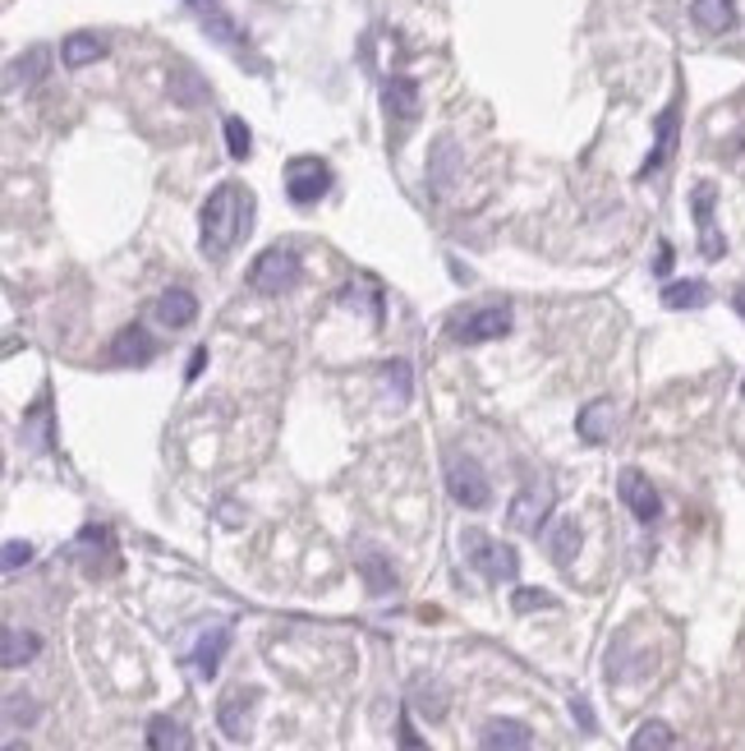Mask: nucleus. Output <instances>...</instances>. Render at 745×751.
<instances>
[{
    "instance_id": "obj_34",
    "label": "nucleus",
    "mask_w": 745,
    "mask_h": 751,
    "mask_svg": "<svg viewBox=\"0 0 745 751\" xmlns=\"http://www.w3.org/2000/svg\"><path fill=\"white\" fill-rule=\"evenodd\" d=\"M203 364H207V346H199V351H193V360H189V378H199V374H203Z\"/></svg>"
},
{
    "instance_id": "obj_11",
    "label": "nucleus",
    "mask_w": 745,
    "mask_h": 751,
    "mask_svg": "<svg viewBox=\"0 0 745 751\" xmlns=\"http://www.w3.org/2000/svg\"><path fill=\"white\" fill-rule=\"evenodd\" d=\"M152 314L162 327H171V333H185V327L199 318V300H193V291H185V286H171V291L156 296Z\"/></svg>"
},
{
    "instance_id": "obj_30",
    "label": "nucleus",
    "mask_w": 745,
    "mask_h": 751,
    "mask_svg": "<svg viewBox=\"0 0 745 751\" xmlns=\"http://www.w3.org/2000/svg\"><path fill=\"white\" fill-rule=\"evenodd\" d=\"M512 604H516V613H534V609H557V600L547 590H516L512 594Z\"/></svg>"
},
{
    "instance_id": "obj_23",
    "label": "nucleus",
    "mask_w": 745,
    "mask_h": 751,
    "mask_svg": "<svg viewBox=\"0 0 745 751\" xmlns=\"http://www.w3.org/2000/svg\"><path fill=\"white\" fill-rule=\"evenodd\" d=\"M0 664L5 668H18V664H28L37 650H42V637H33V631H14V627H5V637H0Z\"/></svg>"
},
{
    "instance_id": "obj_3",
    "label": "nucleus",
    "mask_w": 745,
    "mask_h": 751,
    "mask_svg": "<svg viewBox=\"0 0 745 751\" xmlns=\"http://www.w3.org/2000/svg\"><path fill=\"white\" fill-rule=\"evenodd\" d=\"M295 281H300V249L295 245H272L249 267V286L258 296H281Z\"/></svg>"
},
{
    "instance_id": "obj_22",
    "label": "nucleus",
    "mask_w": 745,
    "mask_h": 751,
    "mask_svg": "<svg viewBox=\"0 0 745 751\" xmlns=\"http://www.w3.org/2000/svg\"><path fill=\"white\" fill-rule=\"evenodd\" d=\"M359 572H364V586L372 590V594H387V590H396V572H391V563L378 553V549H359Z\"/></svg>"
},
{
    "instance_id": "obj_8",
    "label": "nucleus",
    "mask_w": 745,
    "mask_h": 751,
    "mask_svg": "<svg viewBox=\"0 0 745 751\" xmlns=\"http://www.w3.org/2000/svg\"><path fill=\"white\" fill-rule=\"evenodd\" d=\"M253 705H258V687H235L222 697L217 705V724H222V734L230 742H244L249 738V728H253Z\"/></svg>"
},
{
    "instance_id": "obj_24",
    "label": "nucleus",
    "mask_w": 745,
    "mask_h": 751,
    "mask_svg": "<svg viewBox=\"0 0 745 751\" xmlns=\"http://www.w3.org/2000/svg\"><path fill=\"white\" fill-rule=\"evenodd\" d=\"M662 304H668V310H704V304H709V286L704 281H668L662 286Z\"/></svg>"
},
{
    "instance_id": "obj_6",
    "label": "nucleus",
    "mask_w": 745,
    "mask_h": 751,
    "mask_svg": "<svg viewBox=\"0 0 745 751\" xmlns=\"http://www.w3.org/2000/svg\"><path fill=\"white\" fill-rule=\"evenodd\" d=\"M547 512H553V485H525L506 508V522L520 535H539L547 526Z\"/></svg>"
},
{
    "instance_id": "obj_26",
    "label": "nucleus",
    "mask_w": 745,
    "mask_h": 751,
    "mask_svg": "<svg viewBox=\"0 0 745 751\" xmlns=\"http://www.w3.org/2000/svg\"><path fill=\"white\" fill-rule=\"evenodd\" d=\"M631 751H672V724H662V719L640 724L631 738Z\"/></svg>"
},
{
    "instance_id": "obj_4",
    "label": "nucleus",
    "mask_w": 745,
    "mask_h": 751,
    "mask_svg": "<svg viewBox=\"0 0 745 751\" xmlns=\"http://www.w3.org/2000/svg\"><path fill=\"white\" fill-rule=\"evenodd\" d=\"M446 489L451 498H456L460 508L469 512H483L488 503H493V485H488V475L475 456H460V452H451L446 456Z\"/></svg>"
},
{
    "instance_id": "obj_28",
    "label": "nucleus",
    "mask_w": 745,
    "mask_h": 751,
    "mask_svg": "<svg viewBox=\"0 0 745 751\" xmlns=\"http://www.w3.org/2000/svg\"><path fill=\"white\" fill-rule=\"evenodd\" d=\"M42 70H47V51L42 47H33L28 55H18V61L10 65V88L24 79V84H33V79H42Z\"/></svg>"
},
{
    "instance_id": "obj_10",
    "label": "nucleus",
    "mask_w": 745,
    "mask_h": 751,
    "mask_svg": "<svg viewBox=\"0 0 745 751\" xmlns=\"http://www.w3.org/2000/svg\"><path fill=\"white\" fill-rule=\"evenodd\" d=\"M714 203H718V189H714L709 180H699L695 195H691V208H695V226H699V249H704V259H722V249H728V240H722L718 226H714Z\"/></svg>"
},
{
    "instance_id": "obj_32",
    "label": "nucleus",
    "mask_w": 745,
    "mask_h": 751,
    "mask_svg": "<svg viewBox=\"0 0 745 751\" xmlns=\"http://www.w3.org/2000/svg\"><path fill=\"white\" fill-rule=\"evenodd\" d=\"M387 383H396V397L405 401L409 397V364L405 360H391L387 364Z\"/></svg>"
},
{
    "instance_id": "obj_27",
    "label": "nucleus",
    "mask_w": 745,
    "mask_h": 751,
    "mask_svg": "<svg viewBox=\"0 0 745 751\" xmlns=\"http://www.w3.org/2000/svg\"><path fill=\"white\" fill-rule=\"evenodd\" d=\"M171 98H175V102H185V107H193V102H203V98H207V88L199 84V74H193L189 65H175V79H171Z\"/></svg>"
},
{
    "instance_id": "obj_21",
    "label": "nucleus",
    "mask_w": 745,
    "mask_h": 751,
    "mask_svg": "<svg viewBox=\"0 0 745 751\" xmlns=\"http://www.w3.org/2000/svg\"><path fill=\"white\" fill-rule=\"evenodd\" d=\"M691 14L704 33H728L736 24V0H695Z\"/></svg>"
},
{
    "instance_id": "obj_17",
    "label": "nucleus",
    "mask_w": 745,
    "mask_h": 751,
    "mask_svg": "<svg viewBox=\"0 0 745 751\" xmlns=\"http://www.w3.org/2000/svg\"><path fill=\"white\" fill-rule=\"evenodd\" d=\"M382 102H387V115H396L401 125H409L419 115V84L405 79V74H396V79L382 84Z\"/></svg>"
},
{
    "instance_id": "obj_2",
    "label": "nucleus",
    "mask_w": 745,
    "mask_h": 751,
    "mask_svg": "<svg viewBox=\"0 0 745 751\" xmlns=\"http://www.w3.org/2000/svg\"><path fill=\"white\" fill-rule=\"evenodd\" d=\"M460 553L479 576H488V581H516V572H520V553L512 545H502V539L483 535V530H465Z\"/></svg>"
},
{
    "instance_id": "obj_16",
    "label": "nucleus",
    "mask_w": 745,
    "mask_h": 751,
    "mask_svg": "<svg viewBox=\"0 0 745 751\" xmlns=\"http://www.w3.org/2000/svg\"><path fill=\"white\" fill-rule=\"evenodd\" d=\"M677 125H681V107H668V111L658 115V143H654L649 158H644V166H640V180H649L654 171L668 166L672 148H677Z\"/></svg>"
},
{
    "instance_id": "obj_20",
    "label": "nucleus",
    "mask_w": 745,
    "mask_h": 751,
    "mask_svg": "<svg viewBox=\"0 0 745 751\" xmlns=\"http://www.w3.org/2000/svg\"><path fill=\"white\" fill-rule=\"evenodd\" d=\"M106 55V42L97 33H70L65 37V47H61V61L70 65V70H84V65H92V61H102Z\"/></svg>"
},
{
    "instance_id": "obj_5",
    "label": "nucleus",
    "mask_w": 745,
    "mask_h": 751,
    "mask_svg": "<svg viewBox=\"0 0 745 751\" xmlns=\"http://www.w3.org/2000/svg\"><path fill=\"white\" fill-rule=\"evenodd\" d=\"M327 189H331V166L323 158H290V166H286V195H290V203L308 208V203H318Z\"/></svg>"
},
{
    "instance_id": "obj_35",
    "label": "nucleus",
    "mask_w": 745,
    "mask_h": 751,
    "mask_svg": "<svg viewBox=\"0 0 745 751\" xmlns=\"http://www.w3.org/2000/svg\"><path fill=\"white\" fill-rule=\"evenodd\" d=\"M571 715H580V724L594 734V715H590V705H584V701H571Z\"/></svg>"
},
{
    "instance_id": "obj_38",
    "label": "nucleus",
    "mask_w": 745,
    "mask_h": 751,
    "mask_svg": "<svg viewBox=\"0 0 745 751\" xmlns=\"http://www.w3.org/2000/svg\"><path fill=\"white\" fill-rule=\"evenodd\" d=\"M189 5H193V10H199V5H207V0H189Z\"/></svg>"
},
{
    "instance_id": "obj_1",
    "label": "nucleus",
    "mask_w": 745,
    "mask_h": 751,
    "mask_svg": "<svg viewBox=\"0 0 745 751\" xmlns=\"http://www.w3.org/2000/svg\"><path fill=\"white\" fill-rule=\"evenodd\" d=\"M249 230H253V195H249V189H240L235 180L217 185L207 195L203 213H199V249H203V259L222 263L230 249L249 236Z\"/></svg>"
},
{
    "instance_id": "obj_29",
    "label": "nucleus",
    "mask_w": 745,
    "mask_h": 751,
    "mask_svg": "<svg viewBox=\"0 0 745 751\" xmlns=\"http://www.w3.org/2000/svg\"><path fill=\"white\" fill-rule=\"evenodd\" d=\"M226 148H230L235 162H244L253 152V134H249V125L240 121V115H226Z\"/></svg>"
},
{
    "instance_id": "obj_39",
    "label": "nucleus",
    "mask_w": 745,
    "mask_h": 751,
    "mask_svg": "<svg viewBox=\"0 0 745 751\" xmlns=\"http://www.w3.org/2000/svg\"><path fill=\"white\" fill-rule=\"evenodd\" d=\"M741 392H745V383H741Z\"/></svg>"
},
{
    "instance_id": "obj_19",
    "label": "nucleus",
    "mask_w": 745,
    "mask_h": 751,
    "mask_svg": "<svg viewBox=\"0 0 745 751\" xmlns=\"http://www.w3.org/2000/svg\"><path fill=\"white\" fill-rule=\"evenodd\" d=\"M613 425H617L613 401H590V406L580 411V420H576V429H580L584 442H607V438H613Z\"/></svg>"
},
{
    "instance_id": "obj_14",
    "label": "nucleus",
    "mask_w": 745,
    "mask_h": 751,
    "mask_svg": "<svg viewBox=\"0 0 745 751\" xmlns=\"http://www.w3.org/2000/svg\"><path fill=\"white\" fill-rule=\"evenodd\" d=\"M156 355V346H152V337H148V327L143 323H129V327H121L115 333V341H111V360L115 364H148Z\"/></svg>"
},
{
    "instance_id": "obj_9",
    "label": "nucleus",
    "mask_w": 745,
    "mask_h": 751,
    "mask_svg": "<svg viewBox=\"0 0 745 751\" xmlns=\"http://www.w3.org/2000/svg\"><path fill=\"white\" fill-rule=\"evenodd\" d=\"M617 493H621V503L631 508L635 522H644V526L658 522L662 503H658V489L649 485V475H644V471H635V466L621 471V475H617Z\"/></svg>"
},
{
    "instance_id": "obj_12",
    "label": "nucleus",
    "mask_w": 745,
    "mask_h": 751,
    "mask_svg": "<svg viewBox=\"0 0 745 751\" xmlns=\"http://www.w3.org/2000/svg\"><path fill=\"white\" fill-rule=\"evenodd\" d=\"M226 650H230V627H226V623L207 627L203 637H199V646H193V654H189L193 673L212 683V678H217V668H222V660H226Z\"/></svg>"
},
{
    "instance_id": "obj_25",
    "label": "nucleus",
    "mask_w": 745,
    "mask_h": 751,
    "mask_svg": "<svg viewBox=\"0 0 745 751\" xmlns=\"http://www.w3.org/2000/svg\"><path fill=\"white\" fill-rule=\"evenodd\" d=\"M547 553H553L557 567H571V558L580 553V526L576 522H557L547 530Z\"/></svg>"
},
{
    "instance_id": "obj_36",
    "label": "nucleus",
    "mask_w": 745,
    "mask_h": 751,
    "mask_svg": "<svg viewBox=\"0 0 745 751\" xmlns=\"http://www.w3.org/2000/svg\"><path fill=\"white\" fill-rule=\"evenodd\" d=\"M732 304H736V314L745 318V286H736V296H732Z\"/></svg>"
},
{
    "instance_id": "obj_7",
    "label": "nucleus",
    "mask_w": 745,
    "mask_h": 751,
    "mask_svg": "<svg viewBox=\"0 0 745 751\" xmlns=\"http://www.w3.org/2000/svg\"><path fill=\"white\" fill-rule=\"evenodd\" d=\"M512 333V310L506 304H488V310L465 314V323H451V337L465 341V346H483V341H497Z\"/></svg>"
},
{
    "instance_id": "obj_13",
    "label": "nucleus",
    "mask_w": 745,
    "mask_h": 751,
    "mask_svg": "<svg viewBox=\"0 0 745 751\" xmlns=\"http://www.w3.org/2000/svg\"><path fill=\"white\" fill-rule=\"evenodd\" d=\"M199 18H203V33L212 37V42H222L226 51H235V55H249V37L235 28V18L217 5V0H207V5H199Z\"/></svg>"
},
{
    "instance_id": "obj_37",
    "label": "nucleus",
    "mask_w": 745,
    "mask_h": 751,
    "mask_svg": "<svg viewBox=\"0 0 745 751\" xmlns=\"http://www.w3.org/2000/svg\"><path fill=\"white\" fill-rule=\"evenodd\" d=\"M5 751H28V747H24V742H10V747H5Z\"/></svg>"
},
{
    "instance_id": "obj_18",
    "label": "nucleus",
    "mask_w": 745,
    "mask_h": 751,
    "mask_svg": "<svg viewBox=\"0 0 745 751\" xmlns=\"http://www.w3.org/2000/svg\"><path fill=\"white\" fill-rule=\"evenodd\" d=\"M148 751H193V734L180 719L156 715L148 719Z\"/></svg>"
},
{
    "instance_id": "obj_33",
    "label": "nucleus",
    "mask_w": 745,
    "mask_h": 751,
    "mask_svg": "<svg viewBox=\"0 0 745 751\" xmlns=\"http://www.w3.org/2000/svg\"><path fill=\"white\" fill-rule=\"evenodd\" d=\"M401 751H428V747L415 738V724H409V715H401Z\"/></svg>"
},
{
    "instance_id": "obj_31",
    "label": "nucleus",
    "mask_w": 745,
    "mask_h": 751,
    "mask_svg": "<svg viewBox=\"0 0 745 751\" xmlns=\"http://www.w3.org/2000/svg\"><path fill=\"white\" fill-rule=\"evenodd\" d=\"M28 558H33V545H24V539H5V572L24 567Z\"/></svg>"
},
{
    "instance_id": "obj_15",
    "label": "nucleus",
    "mask_w": 745,
    "mask_h": 751,
    "mask_svg": "<svg viewBox=\"0 0 745 751\" xmlns=\"http://www.w3.org/2000/svg\"><path fill=\"white\" fill-rule=\"evenodd\" d=\"M529 742H534V734L520 719H488L479 738L483 751H529Z\"/></svg>"
}]
</instances>
